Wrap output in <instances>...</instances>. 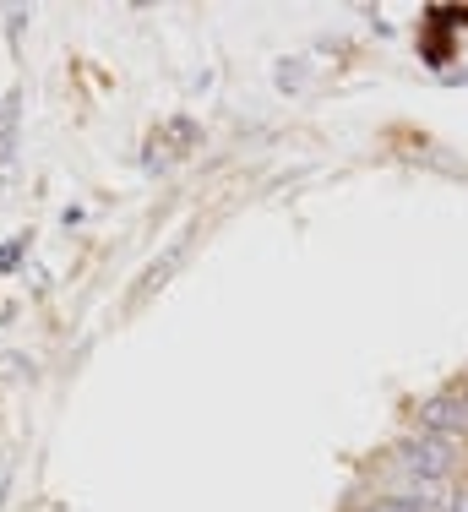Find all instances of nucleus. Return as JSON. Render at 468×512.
<instances>
[{"instance_id":"f257e3e1","label":"nucleus","mask_w":468,"mask_h":512,"mask_svg":"<svg viewBox=\"0 0 468 512\" xmlns=\"http://www.w3.org/2000/svg\"><path fill=\"white\" fill-rule=\"evenodd\" d=\"M414 420H420L425 436H468V393H436L425 398L420 409H414Z\"/></svg>"},{"instance_id":"f03ea898","label":"nucleus","mask_w":468,"mask_h":512,"mask_svg":"<svg viewBox=\"0 0 468 512\" xmlns=\"http://www.w3.org/2000/svg\"><path fill=\"white\" fill-rule=\"evenodd\" d=\"M398 463L420 480H441V474H452V447L436 436H409V442H398Z\"/></svg>"},{"instance_id":"7ed1b4c3","label":"nucleus","mask_w":468,"mask_h":512,"mask_svg":"<svg viewBox=\"0 0 468 512\" xmlns=\"http://www.w3.org/2000/svg\"><path fill=\"white\" fill-rule=\"evenodd\" d=\"M17 120H22V93H11L6 109H0V169H11V153H17Z\"/></svg>"},{"instance_id":"20e7f679","label":"nucleus","mask_w":468,"mask_h":512,"mask_svg":"<svg viewBox=\"0 0 468 512\" xmlns=\"http://www.w3.org/2000/svg\"><path fill=\"white\" fill-rule=\"evenodd\" d=\"M376 512H436V507L420 502V496H392V502H381Z\"/></svg>"},{"instance_id":"39448f33","label":"nucleus","mask_w":468,"mask_h":512,"mask_svg":"<svg viewBox=\"0 0 468 512\" xmlns=\"http://www.w3.org/2000/svg\"><path fill=\"white\" fill-rule=\"evenodd\" d=\"M0 376H33V360H22V355H0Z\"/></svg>"},{"instance_id":"423d86ee","label":"nucleus","mask_w":468,"mask_h":512,"mask_svg":"<svg viewBox=\"0 0 468 512\" xmlns=\"http://www.w3.org/2000/svg\"><path fill=\"white\" fill-rule=\"evenodd\" d=\"M17 256H22V240H11V246H0V267H17Z\"/></svg>"},{"instance_id":"0eeeda50","label":"nucleus","mask_w":468,"mask_h":512,"mask_svg":"<svg viewBox=\"0 0 468 512\" xmlns=\"http://www.w3.org/2000/svg\"><path fill=\"white\" fill-rule=\"evenodd\" d=\"M447 512H468V496H452V507Z\"/></svg>"},{"instance_id":"6e6552de","label":"nucleus","mask_w":468,"mask_h":512,"mask_svg":"<svg viewBox=\"0 0 468 512\" xmlns=\"http://www.w3.org/2000/svg\"><path fill=\"white\" fill-rule=\"evenodd\" d=\"M371 512H376V507H371Z\"/></svg>"}]
</instances>
